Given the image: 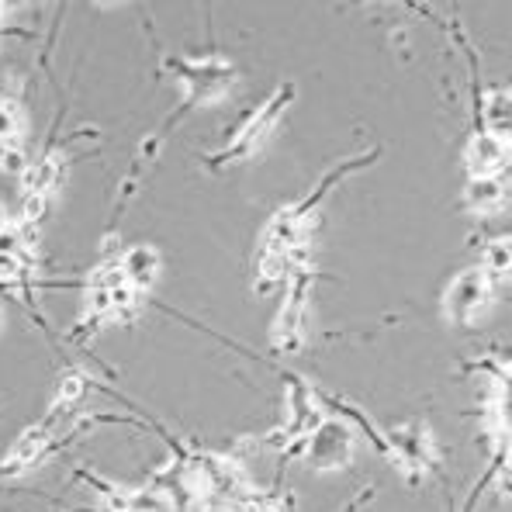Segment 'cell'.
<instances>
[{
  "label": "cell",
  "instance_id": "obj_16",
  "mask_svg": "<svg viewBox=\"0 0 512 512\" xmlns=\"http://www.w3.org/2000/svg\"><path fill=\"white\" fill-rule=\"evenodd\" d=\"M45 212H49V198L45 194H25V201H21V222L18 225H28V229H35V225L42 222Z\"/></svg>",
  "mask_w": 512,
  "mask_h": 512
},
{
  "label": "cell",
  "instance_id": "obj_14",
  "mask_svg": "<svg viewBox=\"0 0 512 512\" xmlns=\"http://www.w3.org/2000/svg\"><path fill=\"white\" fill-rule=\"evenodd\" d=\"M87 388H90V378L84 371H66L56 384V409L59 405H77L80 398L87 395Z\"/></svg>",
  "mask_w": 512,
  "mask_h": 512
},
{
  "label": "cell",
  "instance_id": "obj_2",
  "mask_svg": "<svg viewBox=\"0 0 512 512\" xmlns=\"http://www.w3.org/2000/svg\"><path fill=\"white\" fill-rule=\"evenodd\" d=\"M167 70L184 87L187 104H208L225 97L236 87V66L225 63L218 56H201V59H167Z\"/></svg>",
  "mask_w": 512,
  "mask_h": 512
},
{
  "label": "cell",
  "instance_id": "obj_12",
  "mask_svg": "<svg viewBox=\"0 0 512 512\" xmlns=\"http://www.w3.org/2000/svg\"><path fill=\"white\" fill-rule=\"evenodd\" d=\"M49 440H52L49 426H35V429H28V433H21V436H18V443L11 447V457L4 461V471H7V474H14V471L32 468V464L45 454Z\"/></svg>",
  "mask_w": 512,
  "mask_h": 512
},
{
  "label": "cell",
  "instance_id": "obj_13",
  "mask_svg": "<svg viewBox=\"0 0 512 512\" xmlns=\"http://www.w3.org/2000/svg\"><path fill=\"white\" fill-rule=\"evenodd\" d=\"M21 135H25V111L14 97L0 94V149L21 146Z\"/></svg>",
  "mask_w": 512,
  "mask_h": 512
},
{
  "label": "cell",
  "instance_id": "obj_3",
  "mask_svg": "<svg viewBox=\"0 0 512 512\" xmlns=\"http://www.w3.org/2000/svg\"><path fill=\"white\" fill-rule=\"evenodd\" d=\"M495 295V281L481 267H468L447 284L443 291V315L457 326H471L474 319L488 312Z\"/></svg>",
  "mask_w": 512,
  "mask_h": 512
},
{
  "label": "cell",
  "instance_id": "obj_1",
  "mask_svg": "<svg viewBox=\"0 0 512 512\" xmlns=\"http://www.w3.org/2000/svg\"><path fill=\"white\" fill-rule=\"evenodd\" d=\"M291 97H295V87H291V84L288 87H277L274 94H270L267 101H263L250 118H246L243 128L232 135L229 146L218 149L215 156H208V163H212V167H232V163L250 160L256 149H260V142L267 139L270 132H274L277 122H281V115L288 111Z\"/></svg>",
  "mask_w": 512,
  "mask_h": 512
},
{
  "label": "cell",
  "instance_id": "obj_15",
  "mask_svg": "<svg viewBox=\"0 0 512 512\" xmlns=\"http://www.w3.org/2000/svg\"><path fill=\"white\" fill-rule=\"evenodd\" d=\"M170 499L160 488H132V512H167Z\"/></svg>",
  "mask_w": 512,
  "mask_h": 512
},
{
  "label": "cell",
  "instance_id": "obj_9",
  "mask_svg": "<svg viewBox=\"0 0 512 512\" xmlns=\"http://www.w3.org/2000/svg\"><path fill=\"white\" fill-rule=\"evenodd\" d=\"M509 201V187L502 177H471L464 187V205L474 215H499Z\"/></svg>",
  "mask_w": 512,
  "mask_h": 512
},
{
  "label": "cell",
  "instance_id": "obj_7",
  "mask_svg": "<svg viewBox=\"0 0 512 512\" xmlns=\"http://www.w3.org/2000/svg\"><path fill=\"white\" fill-rule=\"evenodd\" d=\"M388 447L402 468H426L433 464V436L423 426H402L388 433Z\"/></svg>",
  "mask_w": 512,
  "mask_h": 512
},
{
  "label": "cell",
  "instance_id": "obj_11",
  "mask_svg": "<svg viewBox=\"0 0 512 512\" xmlns=\"http://www.w3.org/2000/svg\"><path fill=\"white\" fill-rule=\"evenodd\" d=\"M18 180L25 194H45V198H49L59 187V180H63V160H59V156H39V160L28 163Z\"/></svg>",
  "mask_w": 512,
  "mask_h": 512
},
{
  "label": "cell",
  "instance_id": "obj_8",
  "mask_svg": "<svg viewBox=\"0 0 512 512\" xmlns=\"http://www.w3.org/2000/svg\"><path fill=\"white\" fill-rule=\"evenodd\" d=\"M118 263H122L125 281L132 284L135 291H149V288H153L156 277H160V267H163L160 250H156V246H146V243L128 246V250L118 256Z\"/></svg>",
  "mask_w": 512,
  "mask_h": 512
},
{
  "label": "cell",
  "instance_id": "obj_10",
  "mask_svg": "<svg viewBox=\"0 0 512 512\" xmlns=\"http://www.w3.org/2000/svg\"><path fill=\"white\" fill-rule=\"evenodd\" d=\"M481 118H485V132L512 149V90H492L481 104Z\"/></svg>",
  "mask_w": 512,
  "mask_h": 512
},
{
  "label": "cell",
  "instance_id": "obj_6",
  "mask_svg": "<svg viewBox=\"0 0 512 512\" xmlns=\"http://www.w3.org/2000/svg\"><path fill=\"white\" fill-rule=\"evenodd\" d=\"M464 163H468L471 177H499L502 170L512 163V149L506 142H499L495 135L478 132L468 142V153H464Z\"/></svg>",
  "mask_w": 512,
  "mask_h": 512
},
{
  "label": "cell",
  "instance_id": "obj_17",
  "mask_svg": "<svg viewBox=\"0 0 512 512\" xmlns=\"http://www.w3.org/2000/svg\"><path fill=\"white\" fill-rule=\"evenodd\" d=\"M28 163H32V160H25V149H21V146H4V149H0V170H4V173L21 177Z\"/></svg>",
  "mask_w": 512,
  "mask_h": 512
},
{
  "label": "cell",
  "instance_id": "obj_4",
  "mask_svg": "<svg viewBox=\"0 0 512 512\" xmlns=\"http://www.w3.org/2000/svg\"><path fill=\"white\" fill-rule=\"evenodd\" d=\"M288 298H284L281 312L274 319V329H270V343L284 353H295L305 346V312H308V295H312V274L308 270H298L288 284Z\"/></svg>",
  "mask_w": 512,
  "mask_h": 512
},
{
  "label": "cell",
  "instance_id": "obj_5",
  "mask_svg": "<svg viewBox=\"0 0 512 512\" xmlns=\"http://www.w3.org/2000/svg\"><path fill=\"white\" fill-rule=\"evenodd\" d=\"M353 450H357V436L340 419H322L305 440V457L315 471L346 468L353 461Z\"/></svg>",
  "mask_w": 512,
  "mask_h": 512
}]
</instances>
